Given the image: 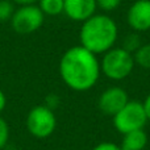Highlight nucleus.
<instances>
[{
  "label": "nucleus",
  "mask_w": 150,
  "mask_h": 150,
  "mask_svg": "<svg viewBox=\"0 0 150 150\" xmlns=\"http://www.w3.org/2000/svg\"><path fill=\"white\" fill-rule=\"evenodd\" d=\"M100 74V61L98 55L82 45L67 49L61 57V79L73 91L84 92L91 90L98 83Z\"/></svg>",
  "instance_id": "obj_1"
},
{
  "label": "nucleus",
  "mask_w": 150,
  "mask_h": 150,
  "mask_svg": "<svg viewBox=\"0 0 150 150\" xmlns=\"http://www.w3.org/2000/svg\"><path fill=\"white\" fill-rule=\"evenodd\" d=\"M117 38L119 26L107 13H95L83 21L79 30L80 45L96 55L104 54L115 47Z\"/></svg>",
  "instance_id": "obj_2"
},
{
  "label": "nucleus",
  "mask_w": 150,
  "mask_h": 150,
  "mask_svg": "<svg viewBox=\"0 0 150 150\" xmlns=\"http://www.w3.org/2000/svg\"><path fill=\"white\" fill-rule=\"evenodd\" d=\"M134 58L133 54L125 49L112 47L103 54L100 59V71L108 79L119 82L124 80L132 74L134 69Z\"/></svg>",
  "instance_id": "obj_3"
},
{
  "label": "nucleus",
  "mask_w": 150,
  "mask_h": 150,
  "mask_svg": "<svg viewBox=\"0 0 150 150\" xmlns=\"http://www.w3.org/2000/svg\"><path fill=\"white\" fill-rule=\"evenodd\" d=\"M148 121L144 104L137 100H129L112 117L115 129L121 134L129 133L132 130L144 129Z\"/></svg>",
  "instance_id": "obj_4"
},
{
  "label": "nucleus",
  "mask_w": 150,
  "mask_h": 150,
  "mask_svg": "<svg viewBox=\"0 0 150 150\" xmlns=\"http://www.w3.org/2000/svg\"><path fill=\"white\" fill-rule=\"evenodd\" d=\"M28 132L38 140L47 138L54 133L57 128V117L53 109L47 108L45 104L36 105L28 112L25 120Z\"/></svg>",
  "instance_id": "obj_5"
},
{
  "label": "nucleus",
  "mask_w": 150,
  "mask_h": 150,
  "mask_svg": "<svg viewBox=\"0 0 150 150\" xmlns=\"http://www.w3.org/2000/svg\"><path fill=\"white\" fill-rule=\"evenodd\" d=\"M45 20V15L37 4L30 5H20L16 8L13 16L11 18L12 29L17 34L28 36L37 32L42 26Z\"/></svg>",
  "instance_id": "obj_6"
},
{
  "label": "nucleus",
  "mask_w": 150,
  "mask_h": 150,
  "mask_svg": "<svg viewBox=\"0 0 150 150\" xmlns=\"http://www.w3.org/2000/svg\"><path fill=\"white\" fill-rule=\"evenodd\" d=\"M129 101L128 92L121 87H108L100 93L98 99V107L104 115L113 117L125 104Z\"/></svg>",
  "instance_id": "obj_7"
},
{
  "label": "nucleus",
  "mask_w": 150,
  "mask_h": 150,
  "mask_svg": "<svg viewBox=\"0 0 150 150\" xmlns=\"http://www.w3.org/2000/svg\"><path fill=\"white\" fill-rule=\"evenodd\" d=\"M127 23L133 32L150 30V0H136L127 12Z\"/></svg>",
  "instance_id": "obj_8"
},
{
  "label": "nucleus",
  "mask_w": 150,
  "mask_h": 150,
  "mask_svg": "<svg viewBox=\"0 0 150 150\" xmlns=\"http://www.w3.org/2000/svg\"><path fill=\"white\" fill-rule=\"evenodd\" d=\"M98 11L96 0H65L63 13L70 20L83 23Z\"/></svg>",
  "instance_id": "obj_9"
},
{
  "label": "nucleus",
  "mask_w": 150,
  "mask_h": 150,
  "mask_svg": "<svg viewBox=\"0 0 150 150\" xmlns=\"http://www.w3.org/2000/svg\"><path fill=\"white\" fill-rule=\"evenodd\" d=\"M148 145V134L144 129L132 130L122 134V141L120 149L121 150H144Z\"/></svg>",
  "instance_id": "obj_10"
},
{
  "label": "nucleus",
  "mask_w": 150,
  "mask_h": 150,
  "mask_svg": "<svg viewBox=\"0 0 150 150\" xmlns=\"http://www.w3.org/2000/svg\"><path fill=\"white\" fill-rule=\"evenodd\" d=\"M37 5L45 16H59L63 13L65 0H40Z\"/></svg>",
  "instance_id": "obj_11"
},
{
  "label": "nucleus",
  "mask_w": 150,
  "mask_h": 150,
  "mask_svg": "<svg viewBox=\"0 0 150 150\" xmlns=\"http://www.w3.org/2000/svg\"><path fill=\"white\" fill-rule=\"evenodd\" d=\"M134 63L140 67L150 70V44H142L140 49L133 54Z\"/></svg>",
  "instance_id": "obj_12"
},
{
  "label": "nucleus",
  "mask_w": 150,
  "mask_h": 150,
  "mask_svg": "<svg viewBox=\"0 0 150 150\" xmlns=\"http://www.w3.org/2000/svg\"><path fill=\"white\" fill-rule=\"evenodd\" d=\"M141 45H142V40H141L140 33H137V32H132V33H128L127 36L122 38L121 47L125 49L127 52L134 54V53L140 49Z\"/></svg>",
  "instance_id": "obj_13"
},
{
  "label": "nucleus",
  "mask_w": 150,
  "mask_h": 150,
  "mask_svg": "<svg viewBox=\"0 0 150 150\" xmlns=\"http://www.w3.org/2000/svg\"><path fill=\"white\" fill-rule=\"evenodd\" d=\"M15 3L12 0H0V24L11 21L15 12Z\"/></svg>",
  "instance_id": "obj_14"
},
{
  "label": "nucleus",
  "mask_w": 150,
  "mask_h": 150,
  "mask_svg": "<svg viewBox=\"0 0 150 150\" xmlns=\"http://www.w3.org/2000/svg\"><path fill=\"white\" fill-rule=\"evenodd\" d=\"M120 4H121V0H96V7L107 15L109 12L116 11L120 7Z\"/></svg>",
  "instance_id": "obj_15"
},
{
  "label": "nucleus",
  "mask_w": 150,
  "mask_h": 150,
  "mask_svg": "<svg viewBox=\"0 0 150 150\" xmlns=\"http://www.w3.org/2000/svg\"><path fill=\"white\" fill-rule=\"evenodd\" d=\"M9 140V125L0 116V149H3Z\"/></svg>",
  "instance_id": "obj_16"
},
{
  "label": "nucleus",
  "mask_w": 150,
  "mask_h": 150,
  "mask_svg": "<svg viewBox=\"0 0 150 150\" xmlns=\"http://www.w3.org/2000/svg\"><path fill=\"white\" fill-rule=\"evenodd\" d=\"M59 103H61L59 96L55 95V93H50V95H47L46 99H45V105H46L47 108L53 109V111L59 105Z\"/></svg>",
  "instance_id": "obj_17"
},
{
  "label": "nucleus",
  "mask_w": 150,
  "mask_h": 150,
  "mask_svg": "<svg viewBox=\"0 0 150 150\" xmlns=\"http://www.w3.org/2000/svg\"><path fill=\"white\" fill-rule=\"evenodd\" d=\"M91 150H121L120 145H116L113 142H100L96 146H93Z\"/></svg>",
  "instance_id": "obj_18"
},
{
  "label": "nucleus",
  "mask_w": 150,
  "mask_h": 150,
  "mask_svg": "<svg viewBox=\"0 0 150 150\" xmlns=\"http://www.w3.org/2000/svg\"><path fill=\"white\" fill-rule=\"evenodd\" d=\"M144 104V108H145V112H146V116H148V120L150 121V93L145 98V100L142 101Z\"/></svg>",
  "instance_id": "obj_19"
},
{
  "label": "nucleus",
  "mask_w": 150,
  "mask_h": 150,
  "mask_svg": "<svg viewBox=\"0 0 150 150\" xmlns=\"http://www.w3.org/2000/svg\"><path fill=\"white\" fill-rule=\"evenodd\" d=\"M12 1L18 5H30V4H37L40 0H12Z\"/></svg>",
  "instance_id": "obj_20"
},
{
  "label": "nucleus",
  "mask_w": 150,
  "mask_h": 150,
  "mask_svg": "<svg viewBox=\"0 0 150 150\" xmlns=\"http://www.w3.org/2000/svg\"><path fill=\"white\" fill-rule=\"evenodd\" d=\"M5 105H7V98H5V93L0 90V113L4 111Z\"/></svg>",
  "instance_id": "obj_21"
},
{
  "label": "nucleus",
  "mask_w": 150,
  "mask_h": 150,
  "mask_svg": "<svg viewBox=\"0 0 150 150\" xmlns=\"http://www.w3.org/2000/svg\"><path fill=\"white\" fill-rule=\"evenodd\" d=\"M132 1H136V0H132Z\"/></svg>",
  "instance_id": "obj_22"
}]
</instances>
